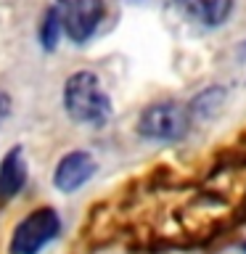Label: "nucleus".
<instances>
[{
  "mask_svg": "<svg viewBox=\"0 0 246 254\" xmlns=\"http://www.w3.org/2000/svg\"><path fill=\"white\" fill-rule=\"evenodd\" d=\"M63 109L79 125H103L111 117V101L93 71H74L63 82Z\"/></svg>",
  "mask_w": 246,
  "mask_h": 254,
  "instance_id": "nucleus-1",
  "label": "nucleus"
},
{
  "mask_svg": "<svg viewBox=\"0 0 246 254\" xmlns=\"http://www.w3.org/2000/svg\"><path fill=\"white\" fill-rule=\"evenodd\" d=\"M190 130V111L178 101H159L140 111L138 117V132L148 140L172 143L185 138Z\"/></svg>",
  "mask_w": 246,
  "mask_h": 254,
  "instance_id": "nucleus-2",
  "label": "nucleus"
},
{
  "mask_svg": "<svg viewBox=\"0 0 246 254\" xmlns=\"http://www.w3.org/2000/svg\"><path fill=\"white\" fill-rule=\"evenodd\" d=\"M61 230V220L56 209L51 206H43V209H35L24 217L19 225L13 228L11 236V254H40L48 244L59 236Z\"/></svg>",
  "mask_w": 246,
  "mask_h": 254,
  "instance_id": "nucleus-3",
  "label": "nucleus"
},
{
  "mask_svg": "<svg viewBox=\"0 0 246 254\" xmlns=\"http://www.w3.org/2000/svg\"><path fill=\"white\" fill-rule=\"evenodd\" d=\"M103 13H106V3L103 0H66L63 3V13H61L66 37L77 45L87 43L95 35L98 24L103 21Z\"/></svg>",
  "mask_w": 246,
  "mask_h": 254,
  "instance_id": "nucleus-4",
  "label": "nucleus"
},
{
  "mask_svg": "<svg viewBox=\"0 0 246 254\" xmlns=\"http://www.w3.org/2000/svg\"><path fill=\"white\" fill-rule=\"evenodd\" d=\"M95 159L87 154V151H69L59 159L53 172V186L61 190V193H74L85 186L87 180L95 175Z\"/></svg>",
  "mask_w": 246,
  "mask_h": 254,
  "instance_id": "nucleus-5",
  "label": "nucleus"
},
{
  "mask_svg": "<svg viewBox=\"0 0 246 254\" xmlns=\"http://www.w3.org/2000/svg\"><path fill=\"white\" fill-rule=\"evenodd\" d=\"M27 159H24V148L13 146L0 162V201H11L19 190L27 186Z\"/></svg>",
  "mask_w": 246,
  "mask_h": 254,
  "instance_id": "nucleus-6",
  "label": "nucleus"
},
{
  "mask_svg": "<svg viewBox=\"0 0 246 254\" xmlns=\"http://www.w3.org/2000/svg\"><path fill=\"white\" fill-rule=\"evenodd\" d=\"M175 5H178L188 19H193L196 24L220 27V24L230 16L233 0H175Z\"/></svg>",
  "mask_w": 246,
  "mask_h": 254,
  "instance_id": "nucleus-7",
  "label": "nucleus"
},
{
  "mask_svg": "<svg viewBox=\"0 0 246 254\" xmlns=\"http://www.w3.org/2000/svg\"><path fill=\"white\" fill-rule=\"evenodd\" d=\"M61 32H63L61 11L59 8H48V11L43 13V21H40V45H43L45 51H53Z\"/></svg>",
  "mask_w": 246,
  "mask_h": 254,
  "instance_id": "nucleus-8",
  "label": "nucleus"
},
{
  "mask_svg": "<svg viewBox=\"0 0 246 254\" xmlns=\"http://www.w3.org/2000/svg\"><path fill=\"white\" fill-rule=\"evenodd\" d=\"M8 111H11V101H8L5 93H0V119H5Z\"/></svg>",
  "mask_w": 246,
  "mask_h": 254,
  "instance_id": "nucleus-9",
  "label": "nucleus"
},
{
  "mask_svg": "<svg viewBox=\"0 0 246 254\" xmlns=\"http://www.w3.org/2000/svg\"><path fill=\"white\" fill-rule=\"evenodd\" d=\"M61 3H66V0H61Z\"/></svg>",
  "mask_w": 246,
  "mask_h": 254,
  "instance_id": "nucleus-10",
  "label": "nucleus"
}]
</instances>
